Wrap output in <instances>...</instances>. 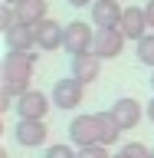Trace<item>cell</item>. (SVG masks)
Masks as SVG:
<instances>
[{
    "instance_id": "obj_1",
    "label": "cell",
    "mask_w": 154,
    "mask_h": 158,
    "mask_svg": "<svg viewBox=\"0 0 154 158\" xmlns=\"http://www.w3.org/2000/svg\"><path fill=\"white\" fill-rule=\"evenodd\" d=\"M33 63H36V53H7L3 56V92L13 99L26 96L30 92V79H33Z\"/></svg>"
},
{
    "instance_id": "obj_2",
    "label": "cell",
    "mask_w": 154,
    "mask_h": 158,
    "mask_svg": "<svg viewBox=\"0 0 154 158\" xmlns=\"http://www.w3.org/2000/svg\"><path fill=\"white\" fill-rule=\"evenodd\" d=\"M69 138L72 145L89 148V145H102V125H98V115H76L69 122Z\"/></svg>"
},
{
    "instance_id": "obj_3",
    "label": "cell",
    "mask_w": 154,
    "mask_h": 158,
    "mask_svg": "<svg viewBox=\"0 0 154 158\" xmlns=\"http://www.w3.org/2000/svg\"><path fill=\"white\" fill-rule=\"evenodd\" d=\"M92 43H95V33L89 30L85 20H72V23H66V43H62V49H66L72 59L82 56V53H92Z\"/></svg>"
},
{
    "instance_id": "obj_4",
    "label": "cell",
    "mask_w": 154,
    "mask_h": 158,
    "mask_svg": "<svg viewBox=\"0 0 154 158\" xmlns=\"http://www.w3.org/2000/svg\"><path fill=\"white\" fill-rule=\"evenodd\" d=\"M49 106H53V99H46L39 89H30L26 96H20L17 99V115H20V122H43L46 118V112H49Z\"/></svg>"
},
{
    "instance_id": "obj_5",
    "label": "cell",
    "mask_w": 154,
    "mask_h": 158,
    "mask_svg": "<svg viewBox=\"0 0 154 158\" xmlns=\"http://www.w3.org/2000/svg\"><path fill=\"white\" fill-rule=\"evenodd\" d=\"M82 92H85V86H82L76 76H69V79H56L49 99H53V106H59V109H76V106H82Z\"/></svg>"
},
{
    "instance_id": "obj_6",
    "label": "cell",
    "mask_w": 154,
    "mask_h": 158,
    "mask_svg": "<svg viewBox=\"0 0 154 158\" xmlns=\"http://www.w3.org/2000/svg\"><path fill=\"white\" fill-rule=\"evenodd\" d=\"M89 13H92V23H95L98 30H112V27H121L125 7H121L118 0H95V3L89 7Z\"/></svg>"
},
{
    "instance_id": "obj_7",
    "label": "cell",
    "mask_w": 154,
    "mask_h": 158,
    "mask_svg": "<svg viewBox=\"0 0 154 158\" xmlns=\"http://www.w3.org/2000/svg\"><path fill=\"white\" fill-rule=\"evenodd\" d=\"M121 49H125V33H121L118 27H112V30H95L92 53H95L98 59H115Z\"/></svg>"
},
{
    "instance_id": "obj_8",
    "label": "cell",
    "mask_w": 154,
    "mask_h": 158,
    "mask_svg": "<svg viewBox=\"0 0 154 158\" xmlns=\"http://www.w3.org/2000/svg\"><path fill=\"white\" fill-rule=\"evenodd\" d=\"M112 115H115V122L121 125V132H131V128H138V122H141V102L131 96L125 99H115V106L108 109Z\"/></svg>"
},
{
    "instance_id": "obj_9",
    "label": "cell",
    "mask_w": 154,
    "mask_h": 158,
    "mask_svg": "<svg viewBox=\"0 0 154 158\" xmlns=\"http://www.w3.org/2000/svg\"><path fill=\"white\" fill-rule=\"evenodd\" d=\"M121 33H125V40H135V43H141V40L148 36V13L141 7H125V17H121Z\"/></svg>"
},
{
    "instance_id": "obj_10",
    "label": "cell",
    "mask_w": 154,
    "mask_h": 158,
    "mask_svg": "<svg viewBox=\"0 0 154 158\" xmlns=\"http://www.w3.org/2000/svg\"><path fill=\"white\" fill-rule=\"evenodd\" d=\"M33 30H36V46L39 49H59L66 43V27L56 23V20H43Z\"/></svg>"
},
{
    "instance_id": "obj_11",
    "label": "cell",
    "mask_w": 154,
    "mask_h": 158,
    "mask_svg": "<svg viewBox=\"0 0 154 158\" xmlns=\"http://www.w3.org/2000/svg\"><path fill=\"white\" fill-rule=\"evenodd\" d=\"M3 43H7V53H30L36 46V30L17 23V27H10L3 33Z\"/></svg>"
},
{
    "instance_id": "obj_12",
    "label": "cell",
    "mask_w": 154,
    "mask_h": 158,
    "mask_svg": "<svg viewBox=\"0 0 154 158\" xmlns=\"http://www.w3.org/2000/svg\"><path fill=\"white\" fill-rule=\"evenodd\" d=\"M13 138H17V145H23V148H36V145H43L49 138V128H46V122H17Z\"/></svg>"
},
{
    "instance_id": "obj_13",
    "label": "cell",
    "mask_w": 154,
    "mask_h": 158,
    "mask_svg": "<svg viewBox=\"0 0 154 158\" xmlns=\"http://www.w3.org/2000/svg\"><path fill=\"white\" fill-rule=\"evenodd\" d=\"M13 13H17V23H23V27H36V23H43V20H49V3L46 0H23L20 7H13Z\"/></svg>"
},
{
    "instance_id": "obj_14",
    "label": "cell",
    "mask_w": 154,
    "mask_h": 158,
    "mask_svg": "<svg viewBox=\"0 0 154 158\" xmlns=\"http://www.w3.org/2000/svg\"><path fill=\"white\" fill-rule=\"evenodd\" d=\"M98 73H102V59L95 56V53H82V56L72 59V76L85 86V82H95Z\"/></svg>"
},
{
    "instance_id": "obj_15",
    "label": "cell",
    "mask_w": 154,
    "mask_h": 158,
    "mask_svg": "<svg viewBox=\"0 0 154 158\" xmlns=\"http://www.w3.org/2000/svg\"><path fill=\"white\" fill-rule=\"evenodd\" d=\"M95 115H98V125H102V145H105V148L115 145V138L121 135V125L115 122V115H112L108 109H105V112H95Z\"/></svg>"
},
{
    "instance_id": "obj_16",
    "label": "cell",
    "mask_w": 154,
    "mask_h": 158,
    "mask_svg": "<svg viewBox=\"0 0 154 158\" xmlns=\"http://www.w3.org/2000/svg\"><path fill=\"white\" fill-rule=\"evenodd\" d=\"M135 53H138V63H144V66H151V69H154V33H148V36L138 43Z\"/></svg>"
},
{
    "instance_id": "obj_17",
    "label": "cell",
    "mask_w": 154,
    "mask_h": 158,
    "mask_svg": "<svg viewBox=\"0 0 154 158\" xmlns=\"http://www.w3.org/2000/svg\"><path fill=\"white\" fill-rule=\"evenodd\" d=\"M121 155H128V158H151V148L141 145V142H128V145H121Z\"/></svg>"
},
{
    "instance_id": "obj_18",
    "label": "cell",
    "mask_w": 154,
    "mask_h": 158,
    "mask_svg": "<svg viewBox=\"0 0 154 158\" xmlns=\"http://www.w3.org/2000/svg\"><path fill=\"white\" fill-rule=\"evenodd\" d=\"M43 158H79V152H72L69 145H49Z\"/></svg>"
},
{
    "instance_id": "obj_19",
    "label": "cell",
    "mask_w": 154,
    "mask_h": 158,
    "mask_svg": "<svg viewBox=\"0 0 154 158\" xmlns=\"http://www.w3.org/2000/svg\"><path fill=\"white\" fill-rule=\"evenodd\" d=\"M79 158H112L105 145H89V148H79Z\"/></svg>"
},
{
    "instance_id": "obj_20",
    "label": "cell",
    "mask_w": 154,
    "mask_h": 158,
    "mask_svg": "<svg viewBox=\"0 0 154 158\" xmlns=\"http://www.w3.org/2000/svg\"><path fill=\"white\" fill-rule=\"evenodd\" d=\"M144 13H148V27H151V33H154V0H148Z\"/></svg>"
},
{
    "instance_id": "obj_21",
    "label": "cell",
    "mask_w": 154,
    "mask_h": 158,
    "mask_svg": "<svg viewBox=\"0 0 154 158\" xmlns=\"http://www.w3.org/2000/svg\"><path fill=\"white\" fill-rule=\"evenodd\" d=\"M69 7H92V3H95V0H66Z\"/></svg>"
},
{
    "instance_id": "obj_22",
    "label": "cell",
    "mask_w": 154,
    "mask_h": 158,
    "mask_svg": "<svg viewBox=\"0 0 154 158\" xmlns=\"http://www.w3.org/2000/svg\"><path fill=\"white\" fill-rule=\"evenodd\" d=\"M10 99H13V96H7V92H0V109H3V112L10 109Z\"/></svg>"
},
{
    "instance_id": "obj_23",
    "label": "cell",
    "mask_w": 154,
    "mask_h": 158,
    "mask_svg": "<svg viewBox=\"0 0 154 158\" xmlns=\"http://www.w3.org/2000/svg\"><path fill=\"white\" fill-rule=\"evenodd\" d=\"M144 112H148V118H151V122H154V99H151V102H148V109H144Z\"/></svg>"
},
{
    "instance_id": "obj_24",
    "label": "cell",
    "mask_w": 154,
    "mask_h": 158,
    "mask_svg": "<svg viewBox=\"0 0 154 158\" xmlns=\"http://www.w3.org/2000/svg\"><path fill=\"white\" fill-rule=\"evenodd\" d=\"M23 0H3V7H20Z\"/></svg>"
},
{
    "instance_id": "obj_25",
    "label": "cell",
    "mask_w": 154,
    "mask_h": 158,
    "mask_svg": "<svg viewBox=\"0 0 154 158\" xmlns=\"http://www.w3.org/2000/svg\"><path fill=\"white\" fill-rule=\"evenodd\" d=\"M112 158H128V155H121V152H118V155H112Z\"/></svg>"
},
{
    "instance_id": "obj_26",
    "label": "cell",
    "mask_w": 154,
    "mask_h": 158,
    "mask_svg": "<svg viewBox=\"0 0 154 158\" xmlns=\"http://www.w3.org/2000/svg\"><path fill=\"white\" fill-rule=\"evenodd\" d=\"M151 89H154V73H151Z\"/></svg>"
},
{
    "instance_id": "obj_27",
    "label": "cell",
    "mask_w": 154,
    "mask_h": 158,
    "mask_svg": "<svg viewBox=\"0 0 154 158\" xmlns=\"http://www.w3.org/2000/svg\"><path fill=\"white\" fill-rule=\"evenodd\" d=\"M151 158H154V148H151Z\"/></svg>"
}]
</instances>
